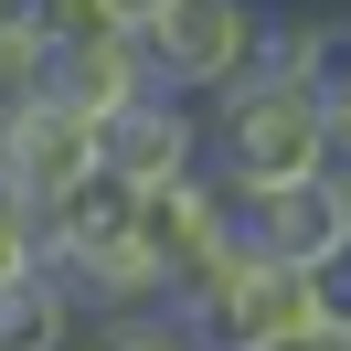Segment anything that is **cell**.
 Instances as JSON below:
<instances>
[{
    "mask_svg": "<svg viewBox=\"0 0 351 351\" xmlns=\"http://www.w3.org/2000/svg\"><path fill=\"white\" fill-rule=\"evenodd\" d=\"M330 160V86L308 75H234L223 96H202V171L223 192H266Z\"/></svg>",
    "mask_w": 351,
    "mask_h": 351,
    "instance_id": "cell-1",
    "label": "cell"
},
{
    "mask_svg": "<svg viewBox=\"0 0 351 351\" xmlns=\"http://www.w3.org/2000/svg\"><path fill=\"white\" fill-rule=\"evenodd\" d=\"M256 32H266V0H171L138 43H149V75L171 96H223L234 75H256Z\"/></svg>",
    "mask_w": 351,
    "mask_h": 351,
    "instance_id": "cell-2",
    "label": "cell"
},
{
    "mask_svg": "<svg viewBox=\"0 0 351 351\" xmlns=\"http://www.w3.org/2000/svg\"><path fill=\"white\" fill-rule=\"evenodd\" d=\"M223 213H234V245L266 266H319L330 245H351V181L330 171H298V181H266V192H223Z\"/></svg>",
    "mask_w": 351,
    "mask_h": 351,
    "instance_id": "cell-3",
    "label": "cell"
},
{
    "mask_svg": "<svg viewBox=\"0 0 351 351\" xmlns=\"http://www.w3.org/2000/svg\"><path fill=\"white\" fill-rule=\"evenodd\" d=\"M96 171H117L128 192H160V181L202 171V107L171 86H138L117 117H96Z\"/></svg>",
    "mask_w": 351,
    "mask_h": 351,
    "instance_id": "cell-4",
    "label": "cell"
},
{
    "mask_svg": "<svg viewBox=\"0 0 351 351\" xmlns=\"http://www.w3.org/2000/svg\"><path fill=\"white\" fill-rule=\"evenodd\" d=\"M86 171H96V128L86 117H64L53 96H0V192H22L32 213H43V202L75 192Z\"/></svg>",
    "mask_w": 351,
    "mask_h": 351,
    "instance_id": "cell-5",
    "label": "cell"
},
{
    "mask_svg": "<svg viewBox=\"0 0 351 351\" xmlns=\"http://www.w3.org/2000/svg\"><path fill=\"white\" fill-rule=\"evenodd\" d=\"M223 245H234V213H223L213 171H181V181H160V192H138V256H149L160 298H171L181 277H202Z\"/></svg>",
    "mask_w": 351,
    "mask_h": 351,
    "instance_id": "cell-6",
    "label": "cell"
},
{
    "mask_svg": "<svg viewBox=\"0 0 351 351\" xmlns=\"http://www.w3.org/2000/svg\"><path fill=\"white\" fill-rule=\"evenodd\" d=\"M138 86H160V75H149V43H138L128 22H96V32H75V43H53L43 75H32V96H53V107L86 117V128H96V117H117Z\"/></svg>",
    "mask_w": 351,
    "mask_h": 351,
    "instance_id": "cell-7",
    "label": "cell"
},
{
    "mask_svg": "<svg viewBox=\"0 0 351 351\" xmlns=\"http://www.w3.org/2000/svg\"><path fill=\"white\" fill-rule=\"evenodd\" d=\"M75 330H86V308H75V287L53 277L43 256H32L22 277H0V351H64Z\"/></svg>",
    "mask_w": 351,
    "mask_h": 351,
    "instance_id": "cell-8",
    "label": "cell"
},
{
    "mask_svg": "<svg viewBox=\"0 0 351 351\" xmlns=\"http://www.w3.org/2000/svg\"><path fill=\"white\" fill-rule=\"evenodd\" d=\"M64 351H202V330L171 298H149V308H117V319H86Z\"/></svg>",
    "mask_w": 351,
    "mask_h": 351,
    "instance_id": "cell-9",
    "label": "cell"
},
{
    "mask_svg": "<svg viewBox=\"0 0 351 351\" xmlns=\"http://www.w3.org/2000/svg\"><path fill=\"white\" fill-rule=\"evenodd\" d=\"M43 53H53V32L32 22V0H0V96H32Z\"/></svg>",
    "mask_w": 351,
    "mask_h": 351,
    "instance_id": "cell-10",
    "label": "cell"
},
{
    "mask_svg": "<svg viewBox=\"0 0 351 351\" xmlns=\"http://www.w3.org/2000/svg\"><path fill=\"white\" fill-rule=\"evenodd\" d=\"M308 308H319V330L351 351V245H330V256L308 266Z\"/></svg>",
    "mask_w": 351,
    "mask_h": 351,
    "instance_id": "cell-11",
    "label": "cell"
},
{
    "mask_svg": "<svg viewBox=\"0 0 351 351\" xmlns=\"http://www.w3.org/2000/svg\"><path fill=\"white\" fill-rule=\"evenodd\" d=\"M32 256H43V223H32L22 192H0V277H22Z\"/></svg>",
    "mask_w": 351,
    "mask_h": 351,
    "instance_id": "cell-12",
    "label": "cell"
},
{
    "mask_svg": "<svg viewBox=\"0 0 351 351\" xmlns=\"http://www.w3.org/2000/svg\"><path fill=\"white\" fill-rule=\"evenodd\" d=\"M96 11H107V22H128V32H149L160 11H171V0H96Z\"/></svg>",
    "mask_w": 351,
    "mask_h": 351,
    "instance_id": "cell-13",
    "label": "cell"
},
{
    "mask_svg": "<svg viewBox=\"0 0 351 351\" xmlns=\"http://www.w3.org/2000/svg\"><path fill=\"white\" fill-rule=\"evenodd\" d=\"M245 351H341L330 330H277V341H245Z\"/></svg>",
    "mask_w": 351,
    "mask_h": 351,
    "instance_id": "cell-14",
    "label": "cell"
}]
</instances>
